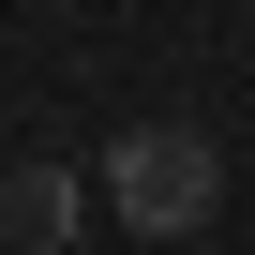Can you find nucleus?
Wrapping results in <instances>:
<instances>
[{
    "label": "nucleus",
    "instance_id": "obj_1",
    "mask_svg": "<svg viewBox=\"0 0 255 255\" xmlns=\"http://www.w3.org/2000/svg\"><path fill=\"white\" fill-rule=\"evenodd\" d=\"M210 195H225V150L195 135V120H135V135L105 150V225H135V240L210 225Z\"/></svg>",
    "mask_w": 255,
    "mask_h": 255
},
{
    "label": "nucleus",
    "instance_id": "obj_2",
    "mask_svg": "<svg viewBox=\"0 0 255 255\" xmlns=\"http://www.w3.org/2000/svg\"><path fill=\"white\" fill-rule=\"evenodd\" d=\"M0 240H15V255H60L75 240V165H15V180H0Z\"/></svg>",
    "mask_w": 255,
    "mask_h": 255
}]
</instances>
